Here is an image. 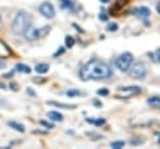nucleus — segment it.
I'll list each match as a JSON object with an SVG mask.
<instances>
[{
	"label": "nucleus",
	"mask_w": 160,
	"mask_h": 149,
	"mask_svg": "<svg viewBox=\"0 0 160 149\" xmlns=\"http://www.w3.org/2000/svg\"><path fill=\"white\" fill-rule=\"evenodd\" d=\"M113 75V70L108 64L103 60L99 59H93L90 62L80 68L79 70V76L81 80H99V79H109Z\"/></svg>",
	"instance_id": "nucleus-1"
},
{
	"label": "nucleus",
	"mask_w": 160,
	"mask_h": 149,
	"mask_svg": "<svg viewBox=\"0 0 160 149\" xmlns=\"http://www.w3.org/2000/svg\"><path fill=\"white\" fill-rule=\"evenodd\" d=\"M31 25V16L26 11H19L15 15L13 24H11V30L16 35H21L25 33V30Z\"/></svg>",
	"instance_id": "nucleus-2"
},
{
	"label": "nucleus",
	"mask_w": 160,
	"mask_h": 149,
	"mask_svg": "<svg viewBox=\"0 0 160 149\" xmlns=\"http://www.w3.org/2000/svg\"><path fill=\"white\" fill-rule=\"evenodd\" d=\"M49 33H50V26H49V25H44L43 28H39V29L33 28V26L30 25L29 28L25 30V33L23 34V35L25 36V39H26V40L34 41V40L39 39V38H44V36H46Z\"/></svg>",
	"instance_id": "nucleus-3"
},
{
	"label": "nucleus",
	"mask_w": 160,
	"mask_h": 149,
	"mask_svg": "<svg viewBox=\"0 0 160 149\" xmlns=\"http://www.w3.org/2000/svg\"><path fill=\"white\" fill-rule=\"evenodd\" d=\"M133 62H134V56L131 53H123L115 59V67L120 71H128Z\"/></svg>",
	"instance_id": "nucleus-4"
},
{
	"label": "nucleus",
	"mask_w": 160,
	"mask_h": 149,
	"mask_svg": "<svg viewBox=\"0 0 160 149\" xmlns=\"http://www.w3.org/2000/svg\"><path fill=\"white\" fill-rule=\"evenodd\" d=\"M129 75L133 79H144L146 75V68L143 63H135L133 67H130Z\"/></svg>",
	"instance_id": "nucleus-5"
},
{
	"label": "nucleus",
	"mask_w": 160,
	"mask_h": 149,
	"mask_svg": "<svg viewBox=\"0 0 160 149\" xmlns=\"http://www.w3.org/2000/svg\"><path fill=\"white\" fill-rule=\"evenodd\" d=\"M118 93L121 98H130L133 95L140 94L142 89L136 85H131V87H119L118 88Z\"/></svg>",
	"instance_id": "nucleus-6"
},
{
	"label": "nucleus",
	"mask_w": 160,
	"mask_h": 149,
	"mask_svg": "<svg viewBox=\"0 0 160 149\" xmlns=\"http://www.w3.org/2000/svg\"><path fill=\"white\" fill-rule=\"evenodd\" d=\"M39 11H40V14L44 15L46 19H53L55 16V9H54V6H53V4L49 1H45L41 4L39 6Z\"/></svg>",
	"instance_id": "nucleus-7"
},
{
	"label": "nucleus",
	"mask_w": 160,
	"mask_h": 149,
	"mask_svg": "<svg viewBox=\"0 0 160 149\" xmlns=\"http://www.w3.org/2000/svg\"><path fill=\"white\" fill-rule=\"evenodd\" d=\"M134 15H136V16L139 19H142V20H146L150 15V10L148 9L146 6H139L134 10Z\"/></svg>",
	"instance_id": "nucleus-8"
},
{
	"label": "nucleus",
	"mask_w": 160,
	"mask_h": 149,
	"mask_svg": "<svg viewBox=\"0 0 160 149\" xmlns=\"http://www.w3.org/2000/svg\"><path fill=\"white\" fill-rule=\"evenodd\" d=\"M59 3H60L62 9L74 11V4H73V1H70V0H59Z\"/></svg>",
	"instance_id": "nucleus-9"
},
{
	"label": "nucleus",
	"mask_w": 160,
	"mask_h": 149,
	"mask_svg": "<svg viewBox=\"0 0 160 149\" xmlns=\"http://www.w3.org/2000/svg\"><path fill=\"white\" fill-rule=\"evenodd\" d=\"M8 125H9L10 128H13L14 130H16V132H20V133H24V132H25L24 125H23V124H19V123H16V122L10 120V122H8Z\"/></svg>",
	"instance_id": "nucleus-10"
},
{
	"label": "nucleus",
	"mask_w": 160,
	"mask_h": 149,
	"mask_svg": "<svg viewBox=\"0 0 160 149\" xmlns=\"http://www.w3.org/2000/svg\"><path fill=\"white\" fill-rule=\"evenodd\" d=\"M48 104L59 106V108H63V109H75L77 108V105H74V104H63V103H56V102H48Z\"/></svg>",
	"instance_id": "nucleus-11"
},
{
	"label": "nucleus",
	"mask_w": 160,
	"mask_h": 149,
	"mask_svg": "<svg viewBox=\"0 0 160 149\" xmlns=\"http://www.w3.org/2000/svg\"><path fill=\"white\" fill-rule=\"evenodd\" d=\"M35 71H36V73H39V74H45V73H48V71H49V65H48V64H45V63L36 64Z\"/></svg>",
	"instance_id": "nucleus-12"
},
{
	"label": "nucleus",
	"mask_w": 160,
	"mask_h": 149,
	"mask_svg": "<svg viewBox=\"0 0 160 149\" xmlns=\"http://www.w3.org/2000/svg\"><path fill=\"white\" fill-rule=\"evenodd\" d=\"M65 95L69 97V98H74V97H83V95H85V93H84V91H80V90L70 89V90L65 91Z\"/></svg>",
	"instance_id": "nucleus-13"
},
{
	"label": "nucleus",
	"mask_w": 160,
	"mask_h": 149,
	"mask_svg": "<svg viewBox=\"0 0 160 149\" xmlns=\"http://www.w3.org/2000/svg\"><path fill=\"white\" fill-rule=\"evenodd\" d=\"M48 117L50 118L51 120H55V122H62L63 120V115H62V114H60L59 112H54V110H53V112H49L48 113Z\"/></svg>",
	"instance_id": "nucleus-14"
},
{
	"label": "nucleus",
	"mask_w": 160,
	"mask_h": 149,
	"mask_svg": "<svg viewBox=\"0 0 160 149\" xmlns=\"http://www.w3.org/2000/svg\"><path fill=\"white\" fill-rule=\"evenodd\" d=\"M130 1V0H116V3L114 4V6H113V13L115 10H120V9H123V6H125L126 4Z\"/></svg>",
	"instance_id": "nucleus-15"
},
{
	"label": "nucleus",
	"mask_w": 160,
	"mask_h": 149,
	"mask_svg": "<svg viewBox=\"0 0 160 149\" xmlns=\"http://www.w3.org/2000/svg\"><path fill=\"white\" fill-rule=\"evenodd\" d=\"M16 70L19 71V73H25V74H29L30 71H31V69H30V68L28 67V65H25V64H16Z\"/></svg>",
	"instance_id": "nucleus-16"
},
{
	"label": "nucleus",
	"mask_w": 160,
	"mask_h": 149,
	"mask_svg": "<svg viewBox=\"0 0 160 149\" xmlns=\"http://www.w3.org/2000/svg\"><path fill=\"white\" fill-rule=\"evenodd\" d=\"M146 103L151 106H159L160 105V97H151L146 100Z\"/></svg>",
	"instance_id": "nucleus-17"
},
{
	"label": "nucleus",
	"mask_w": 160,
	"mask_h": 149,
	"mask_svg": "<svg viewBox=\"0 0 160 149\" xmlns=\"http://www.w3.org/2000/svg\"><path fill=\"white\" fill-rule=\"evenodd\" d=\"M74 44H75L74 38L70 36V35H68V36L65 38V45H66V48H73Z\"/></svg>",
	"instance_id": "nucleus-18"
},
{
	"label": "nucleus",
	"mask_w": 160,
	"mask_h": 149,
	"mask_svg": "<svg viewBox=\"0 0 160 149\" xmlns=\"http://www.w3.org/2000/svg\"><path fill=\"white\" fill-rule=\"evenodd\" d=\"M149 56H151V59H153L155 63H160V48L154 53V54H149Z\"/></svg>",
	"instance_id": "nucleus-19"
},
{
	"label": "nucleus",
	"mask_w": 160,
	"mask_h": 149,
	"mask_svg": "<svg viewBox=\"0 0 160 149\" xmlns=\"http://www.w3.org/2000/svg\"><path fill=\"white\" fill-rule=\"evenodd\" d=\"M124 142H123V140H116V142H113L111 143V148L113 149H121V148H123L124 147Z\"/></svg>",
	"instance_id": "nucleus-20"
},
{
	"label": "nucleus",
	"mask_w": 160,
	"mask_h": 149,
	"mask_svg": "<svg viewBox=\"0 0 160 149\" xmlns=\"http://www.w3.org/2000/svg\"><path fill=\"white\" fill-rule=\"evenodd\" d=\"M106 30H108V32H116L118 24H115V23H110V24H108V26H106Z\"/></svg>",
	"instance_id": "nucleus-21"
},
{
	"label": "nucleus",
	"mask_w": 160,
	"mask_h": 149,
	"mask_svg": "<svg viewBox=\"0 0 160 149\" xmlns=\"http://www.w3.org/2000/svg\"><path fill=\"white\" fill-rule=\"evenodd\" d=\"M86 135H88V137H94V138H91L93 140H98V139H101V138H103V135L96 134V133H93V132H88Z\"/></svg>",
	"instance_id": "nucleus-22"
},
{
	"label": "nucleus",
	"mask_w": 160,
	"mask_h": 149,
	"mask_svg": "<svg viewBox=\"0 0 160 149\" xmlns=\"http://www.w3.org/2000/svg\"><path fill=\"white\" fill-rule=\"evenodd\" d=\"M143 143H144V140L139 138H134L130 140V144H133V146H139V144H143Z\"/></svg>",
	"instance_id": "nucleus-23"
},
{
	"label": "nucleus",
	"mask_w": 160,
	"mask_h": 149,
	"mask_svg": "<svg viewBox=\"0 0 160 149\" xmlns=\"http://www.w3.org/2000/svg\"><path fill=\"white\" fill-rule=\"evenodd\" d=\"M40 124L44 125V127H46V128H49V129H53V128H54V124L48 123V122H45V120H40Z\"/></svg>",
	"instance_id": "nucleus-24"
},
{
	"label": "nucleus",
	"mask_w": 160,
	"mask_h": 149,
	"mask_svg": "<svg viewBox=\"0 0 160 149\" xmlns=\"http://www.w3.org/2000/svg\"><path fill=\"white\" fill-rule=\"evenodd\" d=\"M93 124L98 125V127H100V125H104V124H105V119H96V120H93Z\"/></svg>",
	"instance_id": "nucleus-25"
},
{
	"label": "nucleus",
	"mask_w": 160,
	"mask_h": 149,
	"mask_svg": "<svg viewBox=\"0 0 160 149\" xmlns=\"http://www.w3.org/2000/svg\"><path fill=\"white\" fill-rule=\"evenodd\" d=\"M96 93H98L99 95H108V94H109V90L104 88V89H99V90L96 91Z\"/></svg>",
	"instance_id": "nucleus-26"
},
{
	"label": "nucleus",
	"mask_w": 160,
	"mask_h": 149,
	"mask_svg": "<svg viewBox=\"0 0 160 149\" xmlns=\"http://www.w3.org/2000/svg\"><path fill=\"white\" fill-rule=\"evenodd\" d=\"M5 65H6L5 60H4V59H1V58H0V69H3V68H5Z\"/></svg>",
	"instance_id": "nucleus-27"
},
{
	"label": "nucleus",
	"mask_w": 160,
	"mask_h": 149,
	"mask_svg": "<svg viewBox=\"0 0 160 149\" xmlns=\"http://www.w3.org/2000/svg\"><path fill=\"white\" fill-rule=\"evenodd\" d=\"M99 18H100V19H101V20H103V21H105V20H106V19H108V16H106V15L104 14V11H103V13L100 14V16H99Z\"/></svg>",
	"instance_id": "nucleus-28"
},
{
	"label": "nucleus",
	"mask_w": 160,
	"mask_h": 149,
	"mask_svg": "<svg viewBox=\"0 0 160 149\" xmlns=\"http://www.w3.org/2000/svg\"><path fill=\"white\" fill-rule=\"evenodd\" d=\"M10 88H11V89H13V90H15V91L18 90V85H16V84H15V83H11V84H10Z\"/></svg>",
	"instance_id": "nucleus-29"
},
{
	"label": "nucleus",
	"mask_w": 160,
	"mask_h": 149,
	"mask_svg": "<svg viewBox=\"0 0 160 149\" xmlns=\"http://www.w3.org/2000/svg\"><path fill=\"white\" fill-rule=\"evenodd\" d=\"M63 53H64V49H60V50H58V51H56L55 54H54V58H56V56L60 55V54H63Z\"/></svg>",
	"instance_id": "nucleus-30"
},
{
	"label": "nucleus",
	"mask_w": 160,
	"mask_h": 149,
	"mask_svg": "<svg viewBox=\"0 0 160 149\" xmlns=\"http://www.w3.org/2000/svg\"><path fill=\"white\" fill-rule=\"evenodd\" d=\"M94 105L95 106H101V102H99V100H94Z\"/></svg>",
	"instance_id": "nucleus-31"
},
{
	"label": "nucleus",
	"mask_w": 160,
	"mask_h": 149,
	"mask_svg": "<svg viewBox=\"0 0 160 149\" xmlns=\"http://www.w3.org/2000/svg\"><path fill=\"white\" fill-rule=\"evenodd\" d=\"M26 91H28V94H30V95H31V97H35V93H34V91H33L31 89H28Z\"/></svg>",
	"instance_id": "nucleus-32"
},
{
	"label": "nucleus",
	"mask_w": 160,
	"mask_h": 149,
	"mask_svg": "<svg viewBox=\"0 0 160 149\" xmlns=\"http://www.w3.org/2000/svg\"><path fill=\"white\" fill-rule=\"evenodd\" d=\"M13 75V71H10V73H8V74H5L4 76H5V78H9V76H11Z\"/></svg>",
	"instance_id": "nucleus-33"
},
{
	"label": "nucleus",
	"mask_w": 160,
	"mask_h": 149,
	"mask_svg": "<svg viewBox=\"0 0 160 149\" xmlns=\"http://www.w3.org/2000/svg\"><path fill=\"white\" fill-rule=\"evenodd\" d=\"M157 11L160 14V3H158V5H157Z\"/></svg>",
	"instance_id": "nucleus-34"
},
{
	"label": "nucleus",
	"mask_w": 160,
	"mask_h": 149,
	"mask_svg": "<svg viewBox=\"0 0 160 149\" xmlns=\"http://www.w3.org/2000/svg\"><path fill=\"white\" fill-rule=\"evenodd\" d=\"M101 3H109V0H100Z\"/></svg>",
	"instance_id": "nucleus-35"
},
{
	"label": "nucleus",
	"mask_w": 160,
	"mask_h": 149,
	"mask_svg": "<svg viewBox=\"0 0 160 149\" xmlns=\"http://www.w3.org/2000/svg\"><path fill=\"white\" fill-rule=\"evenodd\" d=\"M158 143L160 144V135H159V138H158Z\"/></svg>",
	"instance_id": "nucleus-36"
},
{
	"label": "nucleus",
	"mask_w": 160,
	"mask_h": 149,
	"mask_svg": "<svg viewBox=\"0 0 160 149\" xmlns=\"http://www.w3.org/2000/svg\"><path fill=\"white\" fill-rule=\"evenodd\" d=\"M0 20H1V16H0Z\"/></svg>",
	"instance_id": "nucleus-37"
}]
</instances>
